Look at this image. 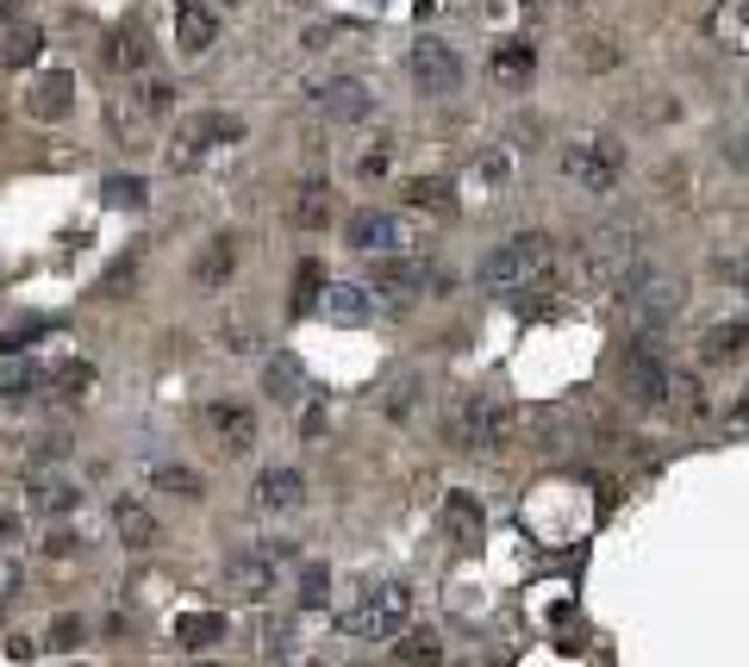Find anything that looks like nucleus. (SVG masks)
I'll use <instances>...</instances> for the list:
<instances>
[{"instance_id": "f257e3e1", "label": "nucleus", "mask_w": 749, "mask_h": 667, "mask_svg": "<svg viewBox=\"0 0 749 667\" xmlns=\"http://www.w3.org/2000/svg\"><path fill=\"white\" fill-rule=\"evenodd\" d=\"M475 281L494 287V293H543V287L562 281V249L550 231H519V237H506L481 256Z\"/></svg>"}, {"instance_id": "f03ea898", "label": "nucleus", "mask_w": 749, "mask_h": 667, "mask_svg": "<svg viewBox=\"0 0 749 667\" xmlns=\"http://www.w3.org/2000/svg\"><path fill=\"white\" fill-rule=\"evenodd\" d=\"M443 437L456 443L462 456H499L506 443L519 437V405L475 387V393H462L450 405V419H443Z\"/></svg>"}, {"instance_id": "7ed1b4c3", "label": "nucleus", "mask_w": 749, "mask_h": 667, "mask_svg": "<svg viewBox=\"0 0 749 667\" xmlns=\"http://www.w3.org/2000/svg\"><path fill=\"white\" fill-rule=\"evenodd\" d=\"M575 268H581L587 287H625L637 268H643V237H637L631 225H599L594 237L581 244Z\"/></svg>"}, {"instance_id": "20e7f679", "label": "nucleus", "mask_w": 749, "mask_h": 667, "mask_svg": "<svg viewBox=\"0 0 749 667\" xmlns=\"http://www.w3.org/2000/svg\"><path fill=\"white\" fill-rule=\"evenodd\" d=\"M406 624H412V587H406V580H375V587H363V599L350 611V636H356V643H400Z\"/></svg>"}, {"instance_id": "39448f33", "label": "nucleus", "mask_w": 749, "mask_h": 667, "mask_svg": "<svg viewBox=\"0 0 749 667\" xmlns=\"http://www.w3.org/2000/svg\"><path fill=\"white\" fill-rule=\"evenodd\" d=\"M618 393L631 405H669V381H674V368L669 356H662V344H656V331H643V337H631V344L618 349Z\"/></svg>"}, {"instance_id": "423d86ee", "label": "nucleus", "mask_w": 749, "mask_h": 667, "mask_svg": "<svg viewBox=\"0 0 749 667\" xmlns=\"http://www.w3.org/2000/svg\"><path fill=\"white\" fill-rule=\"evenodd\" d=\"M618 300H625L637 331H662V324H674V312L687 305V281H681V275H662V268H637L631 281L618 287Z\"/></svg>"}, {"instance_id": "0eeeda50", "label": "nucleus", "mask_w": 749, "mask_h": 667, "mask_svg": "<svg viewBox=\"0 0 749 667\" xmlns=\"http://www.w3.org/2000/svg\"><path fill=\"white\" fill-rule=\"evenodd\" d=\"M562 175L575 181L581 193H613L625 181V151H618L613 137H581L562 151Z\"/></svg>"}, {"instance_id": "6e6552de", "label": "nucleus", "mask_w": 749, "mask_h": 667, "mask_svg": "<svg viewBox=\"0 0 749 667\" xmlns=\"http://www.w3.org/2000/svg\"><path fill=\"white\" fill-rule=\"evenodd\" d=\"M344 244L356 249V256H400V249L412 244V225L387 207H356L344 219Z\"/></svg>"}, {"instance_id": "1a4fd4ad", "label": "nucleus", "mask_w": 749, "mask_h": 667, "mask_svg": "<svg viewBox=\"0 0 749 667\" xmlns=\"http://www.w3.org/2000/svg\"><path fill=\"white\" fill-rule=\"evenodd\" d=\"M238 137H244V119H238V113H200V119H188V125L175 132V144H169V169H194L207 151L238 144Z\"/></svg>"}, {"instance_id": "9d476101", "label": "nucleus", "mask_w": 749, "mask_h": 667, "mask_svg": "<svg viewBox=\"0 0 749 667\" xmlns=\"http://www.w3.org/2000/svg\"><path fill=\"white\" fill-rule=\"evenodd\" d=\"M200 424H207L212 449H219L225 462L250 456V449H256V437H263V424H256V412H250L244 400H212L207 412H200Z\"/></svg>"}, {"instance_id": "9b49d317", "label": "nucleus", "mask_w": 749, "mask_h": 667, "mask_svg": "<svg viewBox=\"0 0 749 667\" xmlns=\"http://www.w3.org/2000/svg\"><path fill=\"white\" fill-rule=\"evenodd\" d=\"M412 81L425 100H450L462 88V57L443 38H419L412 44Z\"/></svg>"}, {"instance_id": "f8f14e48", "label": "nucleus", "mask_w": 749, "mask_h": 667, "mask_svg": "<svg viewBox=\"0 0 749 667\" xmlns=\"http://www.w3.org/2000/svg\"><path fill=\"white\" fill-rule=\"evenodd\" d=\"M368 293H375V305L382 312H406V305L419 300V287H425V268L419 263H406V256H375V268H368Z\"/></svg>"}, {"instance_id": "ddd939ff", "label": "nucleus", "mask_w": 749, "mask_h": 667, "mask_svg": "<svg viewBox=\"0 0 749 667\" xmlns=\"http://www.w3.org/2000/svg\"><path fill=\"white\" fill-rule=\"evenodd\" d=\"M275 587V562L263 549H244V555H231L225 568H219V592L225 599H238V605H256V599H269Z\"/></svg>"}, {"instance_id": "4468645a", "label": "nucleus", "mask_w": 749, "mask_h": 667, "mask_svg": "<svg viewBox=\"0 0 749 667\" xmlns=\"http://www.w3.org/2000/svg\"><path fill=\"white\" fill-rule=\"evenodd\" d=\"M312 107L326 119H338V125H356V119H368V107H375V95H368L356 76H331V81H312Z\"/></svg>"}, {"instance_id": "2eb2a0df", "label": "nucleus", "mask_w": 749, "mask_h": 667, "mask_svg": "<svg viewBox=\"0 0 749 667\" xmlns=\"http://www.w3.org/2000/svg\"><path fill=\"white\" fill-rule=\"evenodd\" d=\"M212 44H219V7L212 0H175V51L207 57Z\"/></svg>"}, {"instance_id": "dca6fc26", "label": "nucleus", "mask_w": 749, "mask_h": 667, "mask_svg": "<svg viewBox=\"0 0 749 667\" xmlns=\"http://www.w3.org/2000/svg\"><path fill=\"white\" fill-rule=\"evenodd\" d=\"M307 505V475L300 468H263L256 475V512L263 518H288Z\"/></svg>"}, {"instance_id": "f3484780", "label": "nucleus", "mask_w": 749, "mask_h": 667, "mask_svg": "<svg viewBox=\"0 0 749 667\" xmlns=\"http://www.w3.org/2000/svg\"><path fill=\"white\" fill-rule=\"evenodd\" d=\"M25 113L44 119V125H57V119L76 113V76H63V69H51V76H38L32 88H25Z\"/></svg>"}, {"instance_id": "a211bd4d", "label": "nucleus", "mask_w": 749, "mask_h": 667, "mask_svg": "<svg viewBox=\"0 0 749 667\" xmlns=\"http://www.w3.org/2000/svg\"><path fill=\"white\" fill-rule=\"evenodd\" d=\"M319 305H326L331 324H368L375 312H382L363 281H326V300H319Z\"/></svg>"}, {"instance_id": "6ab92c4d", "label": "nucleus", "mask_w": 749, "mask_h": 667, "mask_svg": "<svg viewBox=\"0 0 749 667\" xmlns=\"http://www.w3.org/2000/svg\"><path fill=\"white\" fill-rule=\"evenodd\" d=\"M231 268H238V237L231 231H212L207 249H200V263H194V287L200 293H219L231 281Z\"/></svg>"}, {"instance_id": "aec40b11", "label": "nucleus", "mask_w": 749, "mask_h": 667, "mask_svg": "<svg viewBox=\"0 0 749 667\" xmlns=\"http://www.w3.org/2000/svg\"><path fill=\"white\" fill-rule=\"evenodd\" d=\"M326 219H331V188L319 181V175H307V181L294 188V200H288V225L294 231H326Z\"/></svg>"}, {"instance_id": "412c9836", "label": "nucleus", "mask_w": 749, "mask_h": 667, "mask_svg": "<svg viewBox=\"0 0 749 667\" xmlns=\"http://www.w3.org/2000/svg\"><path fill=\"white\" fill-rule=\"evenodd\" d=\"M487 69H494L499 88H525V81L538 76V51H531L525 38H506L494 57H487Z\"/></svg>"}, {"instance_id": "4be33fe9", "label": "nucleus", "mask_w": 749, "mask_h": 667, "mask_svg": "<svg viewBox=\"0 0 749 667\" xmlns=\"http://www.w3.org/2000/svg\"><path fill=\"white\" fill-rule=\"evenodd\" d=\"M113 531H119V543H125V549H151L156 536V512L151 505H137V499H119L113 505Z\"/></svg>"}, {"instance_id": "5701e85b", "label": "nucleus", "mask_w": 749, "mask_h": 667, "mask_svg": "<svg viewBox=\"0 0 749 667\" xmlns=\"http://www.w3.org/2000/svg\"><path fill=\"white\" fill-rule=\"evenodd\" d=\"M107 63H113L119 76H144V63H151V38H144L137 25H119L113 38H107Z\"/></svg>"}, {"instance_id": "b1692460", "label": "nucleus", "mask_w": 749, "mask_h": 667, "mask_svg": "<svg viewBox=\"0 0 749 667\" xmlns=\"http://www.w3.org/2000/svg\"><path fill=\"white\" fill-rule=\"evenodd\" d=\"M700 356H706V363H737V356H749V319L712 324L706 337H700Z\"/></svg>"}, {"instance_id": "393cba45", "label": "nucleus", "mask_w": 749, "mask_h": 667, "mask_svg": "<svg viewBox=\"0 0 749 667\" xmlns=\"http://www.w3.org/2000/svg\"><path fill=\"white\" fill-rule=\"evenodd\" d=\"M712 44L749 51V0H718V7H712Z\"/></svg>"}, {"instance_id": "a878e982", "label": "nucleus", "mask_w": 749, "mask_h": 667, "mask_svg": "<svg viewBox=\"0 0 749 667\" xmlns=\"http://www.w3.org/2000/svg\"><path fill=\"white\" fill-rule=\"evenodd\" d=\"M219 636H225V611H188V618H175V643L194 648V655L212 648Z\"/></svg>"}, {"instance_id": "bb28decb", "label": "nucleus", "mask_w": 749, "mask_h": 667, "mask_svg": "<svg viewBox=\"0 0 749 667\" xmlns=\"http://www.w3.org/2000/svg\"><path fill=\"white\" fill-rule=\"evenodd\" d=\"M406 207L412 212H438V219H450V212H456V188H450V181H438V175H431V181H406Z\"/></svg>"}, {"instance_id": "cd10ccee", "label": "nucleus", "mask_w": 749, "mask_h": 667, "mask_svg": "<svg viewBox=\"0 0 749 667\" xmlns=\"http://www.w3.org/2000/svg\"><path fill=\"white\" fill-rule=\"evenodd\" d=\"M443 531L456 536V543H475V536H481V499L475 493H450V499H443Z\"/></svg>"}, {"instance_id": "c85d7f7f", "label": "nucleus", "mask_w": 749, "mask_h": 667, "mask_svg": "<svg viewBox=\"0 0 749 667\" xmlns=\"http://www.w3.org/2000/svg\"><path fill=\"white\" fill-rule=\"evenodd\" d=\"M44 381H51L44 363H7L0 368V393H7V400H38Z\"/></svg>"}, {"instance_id": "c756f323", "label": "nucleus", "mask_w": 749, "mask_h": 667, "mask_svg": "<svg viewBox=\"0 0 749 667\" xmlns=\"http://www.w3.org/2000/svg\"><path fill=\"white\" fill-rule=\"evenodd\" d=\"M400 667H443V636H438V630H412V624H406Z\"/></svg>"}, {"instance_id": "7c9ffc66", "label": "nucleus", "mask_w": 749, "mask_h": 667, "mask_svg": "<svg viewBox=\"0 0 749 667\" xmlns=\"http://www.w3.org/2000/svg\"><path fill=\"white\" fill-rule=\"evenodd\" d=\"M76 505H81L76 480H38L32 487V512H44V518H63V512H76Z\"/></svg>"}, {"instance_id": "2f4dec72", "label": "nucleus", "mask_w": 749, "mask_h": 667, "mask_svg": "<svg viewBox=\"0 0 749 667\" xmlns=\"http://www.w3.org/2000/svg\"><path fill=\"white\" fill-rule=\"evenodd\" d=\"M263 387H269L275 405H294V400H300V363H294V356H269V368H263Z\"/></svg>"}, {"instance_id": "473e14b6", "label": "nucleus", "mask_w": 749, "mask_h": 667, "mask_svg": "<svg viewBox=\"0 0 749 667\" xmlns=\"http://www.w3.org/2000/svg\"><path fill=\"white\" fill-rule=\"evenodd\" d=\"M151 480L163 487V493H175V499H200V493H207V480L194 475V468H181V462H163V468H151Z\"/></svg>"}, {"instance_id": "72a5a7b5", "label": "nucleus", "mask_w": 749, "mask_h": 667, "mask_svg": "<svg viewBox=\"0 0 749 667\" xmlns=\"http://www.w3.org/2000/svg\"><path fill=\"white\" fill-rule=\"evenodd\" d=\"M169 100H175V88H169V81L144 76V81L132 88V113H137V119H156V113H169Z\"/></svg>"}, {"instance_id": "f704fd0d", "label": "nucleus", "mask_w": 749, "mask_h": 667, "mask_svg": "<svg viewBox=\"0 0 749 667\" xmlns=\"http://www.w3.org/2000/svg\"><path fill=\"white\" fill-rule=\"evenodd\" d=\"M144 200H151V193H144V181H137V175H107V207L137 212Z\"/></svg>"}, {"instance_id": "c9c22d12", "label": "nucleus", "mask_w": 749, "mask_h": 667, "mask_svg": "<svg viewBox=\"0 0 749 667\" xmlns=\"http://www.w3.org/2000/svg\"><path fill=\"white\" fill-rule=\"evenodd\" d=\"M387 169H394V137H375V144L356 156V175H363V181H382Z\"/></svg>"}, {"instance_id": "e433bc0d", "label": "nucleus", "mask_w": 749, "mask_h": 667, "mask_svg": "<svg viewBox=\"0 0 749 667\" xmlns=\"http://www.w3.org/2000/svg\"><path fill=\"white\" fill-rule=\"evenodd\" d=\"M319 281H326V268L300 263V275H294V312H307L312 300H326V287H319Z\"/></svg>"}, {"instance_id": "4c0bfd02", "label": "nucleus", "mask_w": 749, "mask_h": 667, "mask_svg": "<svg viewBox=\"0 0 749 667\" xmlns=\"http://www.w3.org/2000/svg\"><path fill=\"white\" fill-rule=\"evenodd\" d=\"M38 51H44V32H38V25H20V32L7 38V63H13V69H20V63H32Z\"/></svg>"}, {"instance_id": "58836bf2", "label": "nucleus", "mask_w": 749, "mask_h": 667, "mask_svg": "<svg viewBox=\"0 0 749 667\" xmlns=\"http://www.w3.org/2000/svg\"><path fill=\"white\" fill-rule=\"evenodd\" d=\"M326 599H331V574L319 568V562H312V568L300 574V605H307V611H319Z\"/></svg>"}, {"instance_id": "ea45409f", "label": "nucleus", "mask_w": 749, "mask_h": 667, "mask_svg": "<svg viewBox=\"0 0 749 667\" xmlns=\"http://www.w3.org/2000/svg\"><path fill=\"white\" fill-rule=\"evenodd\" d=\"M669 405H681V412H700V381H693V375H674V381H669Z\"/></svg>"}, {"instance_id": "a19ab883", "label": "nucleus", "mask_w": 749, "mask_h": 667, "mask_svg": "<svg viewBox=\"0 0 749 667\" xmlns=\"http://www.w3.org/2000/svg\"><path fill=\"white\" fill-rule=\"evenodd\" d=\"M81 643V618H69V611H63L57 624H51V648H76Z\"/></svg>"}, {"instance_id": "79ce46f5", "label": "nucleus", "mask_w": 749, "mask_h": 667, "mask_svg": "<svg viewBox=\"0 0 749 667\" xmlns=\"http://www.w3.org/2000/svg\"><path fill=\"white\" fill-rule=\"evenodd\" d=\"M319 431H326V405H307V419H300V437L319 443Z\"/></svg>"}, {"instance_id": "37998d69", "label": "nucleus", "mask_w": 749, "mask_h": 667, "mask_svg": "<svg viewBox=\"0 0 749 667\" xmlns=\"http://www.w3.org/2000/svg\"><path fill=\"white\" fill-rule=\"evenodd\" d=\"M44 549H51V555H69V549H81V536L57 531V536H51V543H44Z\"/></svg>"}, {"instance_id": "c03bdc74", "label": "nucleus", "mask_w": 749, "mask_h": 667, "mask_svg": "<svg viewBox=\"0 0 749 667\" xmlns=\"http://www.w3.org/2000/svg\"><path fill=\"white\" fill-rule=\"evenodd\" d=\"M20 7H25V0H0V13H20Z\"/></svg>"}, {"instance_id": "a18cd8bd", "label": "nucleus", "mask_w": 749, "mask_h": 667, "mask_svg": "<svg viewBox=\"0 0 749 667\" xmlns=\"http://www.w3.org/2000/svg\"><path fill=\"white\" fill-rule=\"evenodd\" d=\"M200 667H219V662H200Z\"/></svg>"}]
</instances>
